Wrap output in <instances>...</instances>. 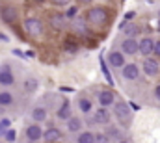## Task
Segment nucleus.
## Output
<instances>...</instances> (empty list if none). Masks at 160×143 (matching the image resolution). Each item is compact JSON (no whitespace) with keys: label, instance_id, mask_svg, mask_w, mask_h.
I'll return each instance as SVG.
<instances>
[{"label":"nucleus","instance_id":"nucleus-1","mask_svg":"<svg viewBox=\"0 0 160 143\" xmlns=\"http://www.w3.org/2000/svg\"><path fill=\"white\" fill-rule=\"evenodd\" d=\"M86 22L93 26H102L108 22V9L104 6H93L86 11Z\"/></svg>","mask_w":160,"mask_h":143},{"label":"nucleus","instance_id":"nucleus-2","mask_svg":"<svg viewBox=\"0 0 160 143\" xmlns=\"http://www.w3.org/2000/svg\"><path fill=\"white\" fill-rule=\"evenodd\" d=\"M112 113L116 115V119L119 121L121 125H128L132 121V108L125 101H118L114 104V108H112Z\"/></svg>","mask_w":160,"mask_h":143},{"label":"nucleus","instance_id":"nucleus-3","mask_svg":"<svg viewBox=\"0 0 160 143\" xmlns=\"http://www.w3.org/2000/svg\"><path fill=\"white\" fill-rule=\"evenodd\" d=\"M0 19H2L6 24H15L17 19H19L17 6H13V4H4V6H0Z\"/></svg>","mask_w":160,"mask_h":143},{"label":"nucleus","instance_id":"nucleus-4","mask_svg":"<svg viewBox=\"0 0 160 143\" xmlns=\"http://www.w3.org/2000/svg\"><path fill=\"white\" fill-rule=\"evenodd\" d=\"M24 30L30 37H39L43 34V21L38 17H28L24 19Z\"/></svg>","mask_w":160,"mask_h":143},{"label":"nucleus","instance_id":"nucleus-5","mask_svg":"<svg viewBox=\"0 0 160 143\" xmlns=\"http://www.w3.org/2000/svg\"><path fill=\"white\" fill-rule=\"evenodd\" d=\"M45 136V130L39 123H32L30 126H26V140L30 143H39Z\"/></svg>","mask_w":160,"mask_h":143},{"label":"nucleus","instance_id":"nucleus-6","mask_svg":"<svg viewBox=\"0 0 160 143\" xmlns=\"http://www.w3.org/2000/svg\"><path fill=\"white\" fill-rule=\"evenodd\" d=\"M67 13H50V17H48V22H50V26L54 28V30H58V32H62V30H65L67 28Z\"/></svg>","mask_w":160,"mask_h":143},{"label":"nucleus","instance_id":"nucleus-7","mask_svg":"<svg viewBox=\"0 0 160 143\" xmlns=\"http://www.w3.org/2000/svg\"><path fill=\"white\" fill-rule=\"evenodd\" d=\"M121 52L125 56H134L140 52V41H136L134 37H127L121 41Z\"/></svg>","mask_w":160,"mask_h":143},{"label":"nucleus","instance_id":"nucleus-8","mask_svg":"<svg viewBox=\"0 0 160 143\" xmlns=\"http://www.w3.org/2000/svg\"><path fill=\"white\" fill-rule=\"evenodd\" d=\"M110 108H97L95 110V113H93V119L89 121V123H97V125H110Z\"/></svg>","mask_w":160,"mask_h":143},{"label":"nucleus","instance_id":"nucleus-9","mask_svg":"<svg viewBox=\"0 0 160 143\" xmlns=\"http://www.w3.org/2000/svg\"><path fill=\"white\" fill-rule=\"evenodd\" d=\"M118 101H116V93L114 91H110V89H102V91H99V104L104 108H114Z\"/></svg>","mask_w":160,"mask_h":143},{"label":"nucleus","instance_id":"nucleus-10","mask_svg":"<svg viewBox=\"0 0 160 143\" xmlns=\"http://www.w3.org/2000/svg\"><path fill=\"white\" fill-rule=\"evenodd\" d=\"M108 63H110V67H114V69H123L127 63H125V54L121 52V50H112L110 54H108Z\"/></svg>","mask_w":160,"mask_h":143},{"label":"nucleus","instance_id":"nucleus-11","mask_svg":"<svg viewBox=\"0 0 160 143\" xmlns=\"http://www.w3.org/2000/svg\"><path fill=\"white\" fill-rule=\"evenodd\" d=\"M121 76H123L125 80L134 82V80H138V78H140V67H138L136 63H127V65L121 69Z\"/></svg>","mask_w":160,"mask_h":143},{"label":"nucleus","instance_id":"nucleus-12","mask_svg":"<svg viewBox=\"0 0 160 143\" xmlns=\"http://www.w3.org/2000/svg\"><path fill=\"white\" fill-rule=\"evenodd\" d=\"M56 117H58L60 121H69V119L73 117V110H71L69 99H63V101H62V104H60L58 111H56Z\"/></svg>","mask_w":160,"mask_h":143},{"label":"nucleus","instance_id":"nucleus-13","mask_svg":"<svg viewBox=\"0 0 160 143\" xmlns=\"http://www.w3.org/2000/svg\"><path fill=\"white\" fill-rule=\"evenodd\" d=\"M13 84H15V76H13V72H11V67L6 63V65H2V69H0V86L9 87V86H13Z\"/></svg>","mask_w":160,"mask_h":143},{"label":"nucleus","instance_id":"nucleus-14","mask_svg":"<svg viewBox=\"0 0 160 143\" xmlns=\"http://www.w3.org/2000/svg\"><path fill=\"white\" fill-rule=\"evenodd\" d=\"M142 69H143V72L147 74V76H157L160 71V65L157 60H153V58H145L143 60V65H142Z\"/></svg>","mask_w":160,"mask_h":143},{"label":"nucleus","instance_id":"nucleus-15","mask_svg":"<svg viewBox=\"0 0 160 143\" xmlns=\"http://www.w3.org/2000/svg\"><path fill=\"white\" fill-rule=\"evenodd\" d=\"M140 54L145 56V58H149L151 54H155V41H153L151 37L140 39Z\"/></svg>","mask_w":160,"mask_h":143},{"label":"nucleus","instance_id":"nucleus-16","mask_svg":"<svg viewBox=\"0 0 160 143\" xmlns=\"http://www.w3.org/2000/svg\"><path fill=\"white\" fill-rule=\"evenodd\" d=\"M65 128H67V132H71V134H77V132L80 134V130L84 128V121L80 119L78 115H73L69 121H65Z\"/></svg>","mask_w":160,"mask_h":143},{"label":"nucleus","instance_id":"nucleus-17","mask_svg":"<svg viewBox=\"0 0 160 143\" xmlns=\"http://www.w3.org/2000/svg\"><path fill=\"white\" fill-rule=\"evenodd\" d=\"M43 140H45L47 143H58L60 140H62V132H60V128H56V126H48V128L45 130Z\"/></svg>","mask_w":160,"mask_h":143},{"label":"nucleus","instance_id":"nucleus-18","mask_svg":"<svg viewBox=\"0 0 160 143\" xmlns=\"http://www.w3.org/2000/svg\"><path fill=\"white\" fill-rule=\"evenodd\" d=\"M119 30L125 34V37H134L136 34H140V26H136L134 22H128V21H123L121 22Z\"/></svg>","mask_w":160,"mask_h":143},{"label":"nucleus","instance_id":"nucleus-19","mask_svg":"<svg viewBox=\"0 0 160 143\" xmlns=\"http://www.w3.org/2000/svg\"><path fill=\"white\" fill-rule=\"evenodd\" d=\"M106 136H108L112 141H116V143L123 140V134H121V130L116 126V125H108V126H106Z\"/></svg>","mask_w":160,"mask_h":143},{"label":"nucleus","instance_id":"nucleus-20","mask_svg":"<svg viewBox=\"0 0 160 143\" xmlns=\"http://www.w3.org/2000/svg\"><path fill=\"white\" fill-rule=\"evenodd\" d=\"M22 87H24V91H28V93H36L38 87H39V82H38V78L28 76V78L22 82Z\"/></svg>","mask_w":160,"mask_h":143},{"label":"nucleus","instance_id":"nucleus-21","mask_svg":"<svg viewBox=\"0 0 160 143\" xmlns=\"http://www.w3.org/2000/svg\"><path fill=\"white\" fill-rule=\"evenodd\" d=\"M47 108L43 106H36L34 110H32V119H34V123H43L45 119H47Z\"/></svg>","mask_w":160,"mask_h":143},{"label":"nucleus","instance_id":"nucleus-22","mask_svg":"<svg viewBox=\"0 0 160 143\" xmlns=\"http://www.w3.org/2000/svg\"><path fill=\"white\" fill-rule=\"evenodd\" d=\"M13 93L9 91H0V108H6V106H11L13 104Z\"/></svg>","mask_w":160,"mask_h":143},{"label":"nucleus","instance_id":"nucleus-23","mask_svg":"<svg viewBox=\"0 0 160 143\" xmlns=\"http://www.w3.org/2000/svg\"><path fill=\"white\" fill-rule=\"evenodd\" d=\"M91 108H93V104H91L89 99H86V97H78V110L82 111V113H91Z\"/></svg>","mask_w":160,"mask_h":143},{"label":"nucleus","instance_id":"nucleus-24","mask_svg":"<svg viewBox=\"0 0 160 143\" xmlns=\"http://www.w3.org/2000/svg\"><path fill=\"white\" fill-rule=\"evenodd\" d=\"M77 143H95V134L89 132V130H84V132H80L78 134Z\"/></svg>","mask_w":160,"mask_h":143},{"label":"nucleus","instance_id":"nucleus-25","mask_svg":"<svg viewBox=\"0 0 160 143\" xmlns=\"http://www.w3.org/2000/svg\"><path fill=\"white\" fill-rule=\"evenodd\" d=\"M11 128V119L8 117H2L0 119V136H6V132Z\"/></svg>","mask_w":160,"mask_h":143},{"label":"nucleus","instance_id":"nucleus-26","mask_svg":"<svg viewBox=\"0 0 160 143\" xmlns=\"http://www.w3.org/2000/svg\"><path fill=\"white\" fill-rule=\"evenodd\" d=\"M112 140L106 136V132H95V143H110Z\"/></svg>","mask_w":160,"mask_h":143},{"label":"nucleus","instance_id":"nucleus-27","mask_svg":"<svg viewBox=\"0 0 160 143\" xmlns=\"http://www.w3.org/2000/svg\"><path fill=\"white\" fill-rule=\"evenodd\" d=\"M101 65H102V74L106 76L108 84H110V86H114V78H112V74H110V72H108V69H106V63H104V60H101Z\"/></svg>","mask_w":160,"mask_h":143},{"label":"nucleus","instance_id":"nucleus-28","mask_svg":"<svg viewBox=\"0 0 160 143\" xmlns=\"http://www.w3.org/2000/svg\"><path fill=\"white\" fill-rule=\"evenodd\" d=\"M4 138H6V141H8V143H13L15 140H17V132H15L13 128H9V130L6 132V136H4Z\"/></svg>","mask_w":160,"mask_h":143},{"label":"nucleus","instance_id":"nucleus-29","mask_svg":"<svg viewBox=\"0 0 160 143\" xmlns=\"http://www.w3.org/2000/svg\"><path fill=\"white\" fill-rule=\"evenodd\" d=\"M50 2H52L54 6H67L71 0H50Z\"/></svg>","mask_w":160,"mask_h":143},{"label":"nucleus","instance_id":"nucleus-30","mask_svg":"<svg viewBox=\"0 0 160 143\" xmlns=\"http://www.w3.org/2000/svg\"><path fill=\"white\" fill-rule=\"evenodd\" d=\"M77 11H78V7H77V6H71V9L67 11V17H75V15H77Z\"/></svg>","mask_w":160,"mask_h":143},{"label":"nucleus","instance_id":"nucleus-31","mask_svg":"<svg viewBox=\"0 0 160 143\" xmlns=\"http://www.w3.org/2000/svg\"><path fill=\"white\" fill-rule=\"evenodd\" d=\"M11 52H13V56H19V58H26V54H24V52H21L19 48H13Z\"/></svg>","mask_w":160,"mask_h":143},{"label":"nucleus","instance_id":"nucleus-32","mask_svg":"<svg viewBox=\"0 0 160 143\" xmlns=\"http://www.w3.org/2000/svg\"><path fill=\"white\" fill-rule=\"evenodd\" d=\"M155 54L160 56V41H155Z\"/></svg>","mask_w":160,"mask_h":143},{"label":"nucleus","instance_id":"nucleus-33","mask_svg":"<svg viewBox=\"0 0 160 143\" xmlns=\"http://www.w3.org/2000/svg\"><path fill=\"white\" fill-rule=\"evenodd\" d=\"M155 97H157V101H160V84L155 87Z\"/></svg>","mask_w":160,"mask_h":143},{"label":"nucleus","instance_id":"nucleus-34","mask_svg":"<svg viewBox=\"0 0 160 143\" xmlns=\"http://www.w3.org/2000/svg\"><path fill=\"white\" fill-rule=\"evenodd\" d=\"M65 50H71V52H77V47H75V45H65Z\"/></svg>","mask_w":160,"mask_h":143},{"label":"nucleus","instance_id":"nucleus-35","mask_svg":"<svg viewBox=\"0 0 160 143\" xmlns=\"http://www.w3.org/2000/svg\"><path fill=\"white\" fill-rule=\"evenodd\" d=\"M132 17H134V13H132V11H130V13H127V15H125V21H130V19H132Z\"/></svg>","mask_w":160,"mask_h":143},{"label":"nucleus","instance_id":"nucleus-36","mask_svg":"<svg viewBox=\"0 0 160 143\" xmlns=\"http://www.w3.org/2000/svg\"><path fill=\"white\" fill-rule=\"evenodd\" d=\"M89 2H93V0H78V4H89Z\"/></svg>","mask_w":160,"mask_h":143},{"label":"nucleus","instance_id":"nucleus-37","mask_svg":"<svg viewBox=\"0 0 160 143\" xmlns=\"http://www.w3.org/2000/svg\"><path fill=\"white\" fill-rule=\"evenodd\" d=\"M118 143H128V141H127V140H121V141H118Z\"/></svg>","mask_w":160,"mask_h":143},{"label":"nucleus","instance_id":"nucleus-38","mask_svg":"<svg viewBox=\"0 0 160 143\" xmlns=\"http://www.w3.org/2000/svg\"><path fill=\"white\" fill-rule=\"evenodd\" d=\"M32 2H36V4H39V2H43V0H32Z\"/></svg>","mask_w":160,"mask_h":143}]
</instances>
